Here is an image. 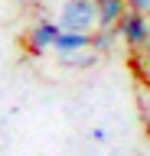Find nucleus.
Here are the masks:
<instances>
[{"label": "nucleus", "instance_id": "2", "mask_svg": "<svg viewBox=\"0 0 150 156\" xmlns=\"http://www.w3.org/2000/svg\"><path fill=\"white\" fill-rule=\"evenodd\" d=\"M114 29H118V39H124L134 52H147L150 49V16L147 13L127 10V13L118 20Z\"/></svg>", "mask_w": 150, "mask_h": 156}, {"label": "nucleus", "instance_id": "1", "mask_svg": "<svg viewBox=\"0 0 150 156\" xmlns=\"http://www.w3.org/2000/svg\"><path fill=\"white\" fill-rule=\"evenodd\" d=\"M59 29L69 33H95L98 29V13H95V0H62L59 7Z\"/></svg>", "mask_w": 150, "mask_h": 156}, {"label": "nucleus", "instance_id": "8", "mask_svg": "<svg viewBox=\"0 0 150 156\" xmlns=\"http://www.w3.org/2000/svg\"><path fill=\"white\" fill-rule=\"evenodd\" d=\"M140 117H144V130H147V136H150V91L140 98Z\"/></svg>", "mask_w": 150, "mask_h": 156}, {"label": "nucleus", "instance_id": "3", "mask_svg": "<svg viewBox=\"0 0 150 156\" xmlns=\"http://www.w3.org/2000/svg\"><path fill=\"white\" fill-rule=\"evenodd\" d=\"M56 36H59V26H56L52 20H39V23H33V26L26 29V49L39 55V52L52 49Z\"/></svg>", "mask_w": 150, "mask_h": 156}, {"label": "nucleus", "instance_id": "9", "mask_svg": "<svg viewBox=\"0 0 150 156\" xmlns=\"http://www.w3.org/2000/svg\"><path fill=\"white\" fill-rule=\"evenodd\" d=\"M127 10H137V13L150 16V0H127Z\"/></svg>", "mask_w": 150, "mask_h": 156}, {"label": "nucleus", "instance_id": "5", "mask_svg": "<svg viewBox=\"0 0 150 156\" xmlns=\"http://www.w3.org/2000/svg\"><path fill=\"white\" fill-rule=\"evenodd\" d=\"M52 49H56L59 55H69V52L91 49V33H69V29H59V36H56Z\"/></svg>", "mask_w": 150, "mask_h": 156}, {"label": "nucleus", "instance_id": "4", "mask_svg": "<svg viewBox=\"0 0 150 156\" xmlns=\"http://www.w3.org/2000/svg\"><path fill=\"white\" fill-rule=\"evenodd\" d=\"M95 13L101 29H114L118 20L127 13V0H95Z\"/></svg>", "mask_w": 150, "mask_h": 156}, {"label": "nucleus", "instance_id": "6", "mask_svg": "<svg viewBox=\"0 0 150 156\" xmlns=\"http://www.w3.org/2000/svg\"><path fill=\"white\" fill-rule=\"evenodd\" d=\"M59 58H62V65H69V68H91V65H98V52H95V49L69 52V55H59Z\"/></svg>", "mask_w": 150, "mask_h": 156}, {"label": "nucleus", "instance_id": "7", "mask_svg": "<svg viewBox=\"0 0 150 156\" xmlns=\"http://www.w3.org/2000/svg\"><path fill=\"white\" fill-rule=\"evenodd\" d=\"M114 42H118V29H95V33H91V49H95V52H108V49H114Z\"/></svg>", "mask_w": 150, "mask_h": 156}, {"label": "nucleus", "instance_id": "10", "mask_svg": "<svg viewBox=\"0 0 150 156\" xmlns=\"http://www.w3.org/2000/svg\"><path fill=\"white\" fill-rule=\"evenodd\" d=\"M91 140H95V143H104V140H108V133H104L101 127H95V130H91Z\"/></svg>", "mask_w": 150, "mask_h": 156}]
</instances>
